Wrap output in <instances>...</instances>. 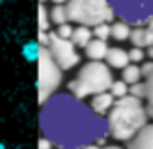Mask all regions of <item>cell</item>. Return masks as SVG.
<instances>
[{"instance_id":"1","label":"cell","mask_w":153,"mask_h":149,"mask_svg":"<svg viewBox=\"0 0 153 149\" xmlns=\"http://www.w3.org/2000/svg\"><path fill=\"white\" fill-rule=\"evenodd\" d=\"M41 130L58 149H83L91 143H105L107 120L74 95H52L43 105Z\"/></svg>"},{"instance_id":"2","label":"cell","mask_w":153,"mask_h":149,"mask_svg":"<svg viewBox=\"0 0 153 149\" xmlns=\"http://www.w3.org/2000/svg\"><path fill=\"white\" fill-rule=\"evenodd\" d=\"M147 114L146 107L140 99L126 95L114 101L111 112L107 114V126L108 134L116 139V142H130L143 126H147Z\"/></svg>"},{"instance_id":"3","label":"cell","mask_w":153,"mask_h":149,"mask_svg":"<svg viewBox=\"0 0 153 149\" xmlns=\"http://www.w3.org/2000/svg\"><path fill=\"white\" fill-rule=\"evenodd\" d=\"M112 82H114V78H112L108 64H105L103 60H89L82 66L78 76L68 83V91L76 99L83 101L85 97H93L97 93L108 91Z\"/></svg>"},{"instance_id":"4","label":"cell","mask_w":153,"mask_h":149,"mask_svg":"<svg viewBox=\"0 0 153 149\" xmlns=\"http://www.w3.org/2000/svg\"><path fill=\"white\" fill-rule=\"evenodd\" d=\"M64 6L68 21L78 25H101L116 18L108 0H68Z\"/></svg>"},{"instance_id":"5","label":"cell","mask_w":153,"mask_h":149,"mask_svg":"<svg viewBox=\"0 0 153 149\" xmlns=\"http://www.w3.org/2000/svg\"><path fill=\"white\" fill-rule=\"evenodd\" d=\"M39 103L41 107L49 101L52 95H56L58 87L62 85V74L64 70L54 62V58L51 56V52L47 47H41L39 52Z\"/></svg>"},{"instance_id":"6","label":"cell","mask_w":153,"mask_h":149,"mask_svg":"<svg viewBox=\"0 0 153 149\" xmlns=\"http://www.w3.org/2000/svg\"><path fill=\"white\" fill-rule=\"evenodd\" d=\"M112 12L128 25H146L153 18V0H108Z\"/></svg>"},{"instance_id":"7","label":"cell","mask_w":153,"mask_h":149,"mask_svg":"<svg viewBox=\"0 0 153 149\" xmlns=\"http://www.w3.org/2000/svg\"><path fill=\"white\" fill-rule=\"evenodd\" d=\"M47 49H49L51 56L54 58V62L58 64L64 72L72 70L74 66L79 64V54H78V50H76L74 43H72L70 39L58 37L54 31H49V45H47Z\"/></svg>"},{"instance_id":"8","label":"cell","mask_w":153,"mask_h":149,"mask_svg":"<svg viewBox=\"0 0 153 149\" xmlns=\"http://www.w3.org/2000/svg\"><path fill=\"white\" fill-rule=\"evenodd\" d=\"M130 41H132L134 47H140V49L153 45V18L146 25H140V27H136V29H132Z\"/></svg>"},{"instance_id":"9","label":"cell","mask_w":153,"mask_h":149,"mask_svg":"<svg viewBox=\"0 0 153 149\" xmlns=\"http://www.w3.org/2000/svg\"><path fill=\"white\" fill-rule=\"evenodd\" d=\"M105 60H107L108 68H114V70H124L128 64H132L128 50H124L122 47H108Z\"/></svg>"},{"instance_id":"10","label":"cell","mask_w":153,"mask_h":149,"mask_svg":"<svg viewBox=\"0 0 153 149\" xmlns=\"http://www.w3.org/2000/svg\"><path fill=\"white\" fill-rule=\"evenodd\" d=\"M126 149H153V122L143 126L134 138L128 142Z\"/></svg>"},{"instance_id":"11","label":"cell","mask_w":153,"mask_h":149,"mask_svg":"<svg viewBox=\"0 0 153 149\" xmlns=\"http://www.w3.org/2000/svg\"><path fill=\"white\" fill-rule=\"evenodd\" d=\"M112 105H114V97L111 95V91H105V93H97V95L91 97L89 107H91V110H93L95 114L105 116V114L111 112Z\"/></svg>"},{"instance_id":"12","label":"cell","mask_w":153,"mask_h":149,"mask_svg":"<svg viewBox=\"0 0 153 149\" xmlns=\"http://www.w3.org/2000/svg\"><path fill=\"white\" fill-rule=\"evenodd\" d=\"M108 50L107 41H101V39H91L89 45L85 47V56L89 60H105Z\"/></svg>"},{"instance_id":"13","label":"cell","mask_w":153,"mask_h":149,"mask_svg":"<svg viewBox=\"0 0 153 149\" xmlns=\"http://www.w3.org/2000/svg\"><path fill=\"white\" fill-rule=\"evenodd\" d=\"M93 39V29H89L87 25H78L72 33V39L70 41L74 43L76 49H85L89 45V41Z\"/></svg>"},{"instance_id":"14","label":"cell","mask_w":153,"mask_h":149,"mask_svg":"<svg viewBox=\"0 0 153 149\" xmlns=\"http://www.w3.org/2000/svg\"><path fill=\"white\" fill-rule=\"evenodd\" d=\"M132 33V27L126 21H114L111 23V37L114 41H128Z\"/></svg>"},{"instance_id":"15","label":"cell","mask_w":153,"mask_h":149,"mask_svg":"<svg viewBox=\"0 0 153 149\" xmlns=\"http://www.w3.org/2000/svg\"><path fill=\"white\" fill-rule=\"evenodd\" d=\"M49 16H51V23H54V25L70 23V21H68V14H66V6H62V4L52 6L51 10H49Z\"/></svg>"},{"instance_id":"16","label":"cell","mask_w":153,"mask_h":149,"mask_svg":"<svg viewBox=\"0 0 153 149\" xmlns=\"http://www.w3.org/2000/svg\"><path fill=\"white\" fill-rule=\"evenodd\" d=\"M140 78H142V68H140L138 64H128V66L122 70V79L128 83V85L138 83Z\"/></svg>"},{"instance_id":"17","label":"cell","mask_w":153,"mask_h":149,"mask_svg":"<svg viewBox=\"0 0 153 149\" xmlns=\"http://www.w3.org/2000/svg\"><path fill=\"white\" fill-rule=\"evenodd\" d=\"M146 110L153 118V72L146 78Z\"/></svg>"},{"instance_id":"18","label":"cell","mask_w":153,"mask_h":149,"mask_svg":"<svg viewBox=\"0 0 153 149\" xmlns=\"http://www.w3.org/2000/svg\"><path fill=\"white\" fill-rule=\"evenodd\" d=\"M23 56H25L29 62H33V60H39V52H41V45H39V41H29L23 45Z\"/></svg>"},{"instance_id":"19","label":"cell","mask_w":153,"mask_h":149,"mask_svg":"<svg viewBox=\"0 0 153 149\" xmlns=\"http://www.w3.org/2000/svg\"><path fill=\"white\" fill-rule=\"evenodd\" d=\"M128 87L130 85H128L124 79H116V82H112V85H111L108 91H111V95L114 99H120V97H126L128 95Z\"/></svg>"},{"instance_id":"20","label":"cell","mask_w":153,"mask_h":149,"mask_svg":"<svg viewBox=\"0 0 153 149\" xmlns=\"http://www.w3.org/2000/svg\"><path fill=\"white\" fill-rule=\"evenodd\" d=\"M51 29V16L45 4H39V31H49Z\"/></svg>"},{"instance_id":"21","label":"cell","mask_w":153,"mask_h":149,"mask_svg":"<svg viewBox=\"0 0 153 149\" xmlns=\"http://www.w3.org/2000/svg\"><path fill=\"white\" fill-rule=\"evenodd\" d=\"M128 95H132V97L143 101L146 99V82H138V83H132L130 87H128Z\"/></svg>"},{"instance_id":"22","label":"cell","mask_w":153,"mask_h":149,"mask_svg":"<svg viewBox=\"0 0 153 149\" xmlns=\"http://www.w3.org/2000/svg\"><path fill=\"white\" fill-rule=\"evenodd\" d=\"M93 37L101 39V41H107L111 37V23H101V25L93 27Z\"/></svg>"},{"instance_id":"23","label":"cell","mask_w":153,"mask_h":149,"mask_svg":"<svg viewBox=\"0 0 153 149\" xmlns=\"http://www.w3.org/2000/svg\"><path fill=\"white\" fill-rule=\"evenodd\" d=\"M128 56H130L132 64H140V62H143V58H146V52H143V49H140V47H134L132 50H128Z\"/></svg>"},{"instance_id":"24","label":"cell","mask_w":153,"mask_h":149,"mask_svg":"<svg viewBox=\"0 0 153 149\" xmlns=\"http://www.w3.org/2000/svg\"><path fill=\"white\" fill-rule=\"evenodd\" d=\"M58 37L62 39H72V33H74V27L70 25V23H64V25H58V29L54 31Z\"/></svg>"},{"instance_id":"25","label":"cell","mask_w":153,"mask_h":149,"mask_svg":"<svg viewBox=\"0 0 153 149\" xmlns=\"http://www.w3.org/2000/svg\"><path fill=\"white\" fill-rule=\"evenodd\" d=\"M140 68H142V76H143V78H147V76L153 72V60H149V62H146V64H142Z\"/></svg>"},{"instance_id":"26","label":"cell","mask_w":153,"mask_h":149,"mask_svg":"<svg viewBox=\"0 0 153 149\" xmlns=\"http://www.w3.org/2000/svg\"><path fill=\"white\" fill-rule=\"evenodd\" d=\"M52 147H54V145H52V142H51V139H47L45 136L39 139V149H52Z\"/></svg>"},{"instance_id":"27","label":"cell","mask_w":153,"mask_h":149,"mask_svg":"<svg viewBox=\"0 0 153 149\" xmlns=\"http://www.w3.org/2000/svg\"><path fill=\"white\" fill-rule=\"evenodd\" d=\"M83 149H105V147H101L99 143H91V145H87V147H83Z\"/></svg>"},{"instance_id":"28","label":"cell","mask_w":153,"mask_h":149,"mask_svg":"<svg viewBox=\"0 0 153 149\" xmlns=\"http://www.w3.org/2000/svg\"><path fill=\"white\" fill-rule=\"evenodd\" d=\"M146 56H149V60H153V45H151V47H147V52H146Z\"/></svg>"},{"instance_id":"29","label":"cell","mask_w":153,"mask_h":149,"mask_svg":"<svg viewBox=\"0 0 153 149\" xmlns=\"http://www.w3.org/2000/svg\"><path fill=\"white\" fill-rule=\"evenodd\" d=\"M51 2H52V4H54V6H58V4H62V6H64V4H66V2H68V0H51Z\"/></svg>"},{"instance_id":"30","label":"cell","mask_w":153,"mask_h":149,"mask_svg":"<svg viewBox=\"0 0 153 149\" xmlns=\"http://www.w3.org/2000/svg\"><path fill=\"white\" fill-rule=\"evenodd\" d=\"M105 149H122V147H116V145H107Z\"/></svg>"},{"instance_id":"31","label":"cell","mask_w":153,"mask_h":149,"mask_svg":"<svg viewBox=\"0 0 153 149\" xmlns=\"http://www.w3.org/2000/svg\"><path fill=\"white\" fill-rule=\"evenodd\" d=\"M39 2H41V4H45V2H47V0H39Z\"/></svg>"}]
</instances>
